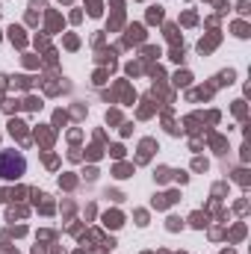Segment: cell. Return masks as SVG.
<instances>
[{
	"mask_svg": "<svg viewBox=\"0 0 251 254\" xmlns=\"http://www.w3.org/2000/svg\"><path fill=\"white\" fill-rule=\"evenodd\" d=\"M24 169H27V160L21 154H15V151H3L0 154V178L15 181V178L24 175Z\"/></svg>",
	"mask_w": 251,
	"mask_h": 254,
	"instance_id": "1",
	"label": "cell"
}]
</instances>
